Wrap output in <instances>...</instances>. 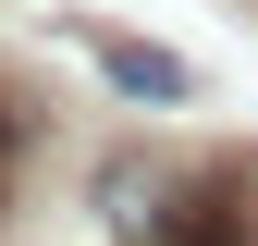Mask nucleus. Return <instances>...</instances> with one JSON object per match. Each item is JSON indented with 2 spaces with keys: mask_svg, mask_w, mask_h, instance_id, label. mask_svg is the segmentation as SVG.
I'll return each mask as SVG.
<instances>
[{
  "mask_svg": "<svg viewBox=\"0 0 258 246\" xmlns=\"http://www.w3.org/2000/svg\"><path fill=\"white\" fill-rule=\"evenodd\" d=\"M13 148H25V123H13V111H0V172H13Z\"/></svg>",
  "mask_w": 258,
  "mask_h": 246,
  "instance_id": "obj_3",
  "label": "nucleus"
},
{
  "mask_svg": "<svg viewBox=\"0 0 258 246\" xmlns=\"http://www.w3.org/2000/svg\"><path fill=\"white\" fill-rule=\"evenodd\" d=\"M160 222L148 246H258V209H246V172H197V184H160Z\"/></svg>",
  "mask_w": 258,
  "mask_h": 246,
  "instance_id": "obj_1",
  "label": "nucleus"
},
{
  "mask_svg": "<svg viewBox=\"0 0 258 246\" xmlns=\"http://www.w3.org/2000/svg\"><path fill=\"white\" fill-rule=\"evenodd\" d=\"M99 74L123 86V99H184V86H197L172 49H136V37H99Z\"/></svg>",
  "mask_w": 258,
  "mask_h": 246,
  "instance_id": "obj_2",
  "label": "nucleus"
}]
</instances>
